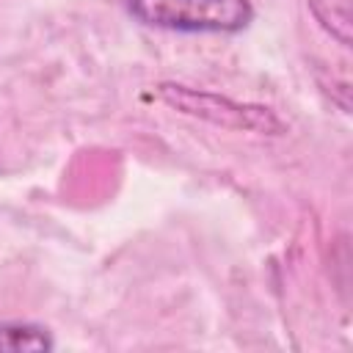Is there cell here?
<instances>
[{"instance_id":"cell-2","label":"cell","mask_w":353,"mask_h":353,"mask_svg":"<svg viewBox=\"0 0 353 353\" xmlns=\"http://www.w3.org/2000/svg\"><path fill=\"white\" fill-rule=\"evenodd\" d=\"M160 97L190 116H201L212 124L221 127H237V130H254V132H270L279 135L281 132V121L268 110V108H256V105H237L226 97H215V94H201L185 85H174V83H163L160 85Z\"/></svg>"},{"instance_id":"cell-1","label":"cell","mask_w":353,"mask_h":353,"mask_svg":"<svg viewBox=\"0 0 353 353\" xmlns=\"http://www.w3.org/2000/svg\"><path fill=\"white\" fill-rule=\"evenodd\" d=\"M127 11L149 28L182 33H237L254 19L248 0H127Z\"/></svg>"},{"instance_id":"cell-3","label":"cell","mask_w":353,"mask_h":353,"mask_svg":"<svg viewBox=\"0 0 353 353\" xmlns=\"http://www.w3.org/2000/svg\"><path fill=\"white\" fill-rule=\"evenodd\" d=\"M317 22L342 44L347 47L353 41V11L350 0H306Z\"/></svg>"},{"instance_id":"cell-4","label":"cell","mask_w":353,"mask_h":353,"mask_svg":"<svg viewBox=\"0 0 353 353\" xmlns=\"http://www.w3.org/2000/svg\"><path fill=\"white\" fill-rule=\"evenodd\" d=\"M52 339L44 328L28 323H3L0 325V350L19 353V350H50Z\"/></svg>"}]
</instances>
